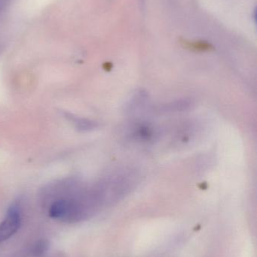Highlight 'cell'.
Listing matches in <instances>:
<instances>
[{
	"label": "cell",
	"mask_w": 257,
	"mask_h": 257,
	"mask_svg": "<svg viewBox=\"0 0 257 257\" xmlns=\"http://www.w3.org/2000/svg\"><path fill=\"white\" fill-rule=\"evenodd\" d=\"M21 214L17 205L11 207L3 222L0 223V242L13 236L21 226Z\"/></svg>",
	"instance_id": "6da1fadb"
},
{
	"label": "cell",
	"mask_w": 257,
	"mask_h": 257,
	"mask_svg": "<svg viewBox=\"0 0 257 257\" xmlns=\"http://www.w3.org/2000/svg\"><path fill=\"white\" fill-rule=\"evenodd\" d=\"M79 211V206L74 201L59 199L51 205L49 215L58 220H70L78 217Z\"/></svg>",
	"instance_id": "7a4b0ae2"
},
{
	"label": "cell",
	"mask_w": 257,
	"mask_h": 257,
	"mask_svg": "<svg viewBox=\"0 0 257 257\" xmlns=\"http://www.w3.org/2000/svg\"><path fill=\"white\" fill-rule=\"evenodd\" d=\"M193 105V102L190 99H181L175 101L170 103L165 104L161 107V111L164 112H178L190 109Z\"/></svg>",
	"instance_id": "277c9868"
},
{
	"label": "cell",
	"mask_w": 257,
	"mask_h": 257,
	"mask_svg": "<svg viewBox=\"0 0 257 257\" xmlns=\"http://www.w3.org/2000/svg\"><path fill=\"white\" fill-rule=\"evenodd\" d=\"M189 48H191L192 49L196 50V51H209L211 49V45L205 42H193V43L188 44Z\"/></svg>",
	"instance_id": "8992f818"
},
{
	"label": "cell",
	"mask_w": 257,
	"mask_h": 257,
	"mask_svg": "<svg viewBox=\"0 0 257 257\" xmlns=\"http://www.w3.org/2000/svg\"><path fill=\"white\" fill-rule=\"evenodd\" d=\"M130 133L131 139L137 141H149L154 136L153 130L146 125H138L134 126Z\"/></svg>",
	"instance_id": "3957f363"
},
{
	"label": "cell",
	"mask_w": 257,
	"mask_h": 257,
	"mask_svg": "<svg viewBox=\"0 0 257 257\" xmlns=\"http://www.w3.org/2000/svg\"><path fill=\"white\" fill-rule=\"evenodd\" d=\"M48 247H49V244H48V241H40L35 246L34 249H33V253L36 256H42L48 251Z\"/></svg>",
	"instance_id": "5b68a950"
}]
</instances>
